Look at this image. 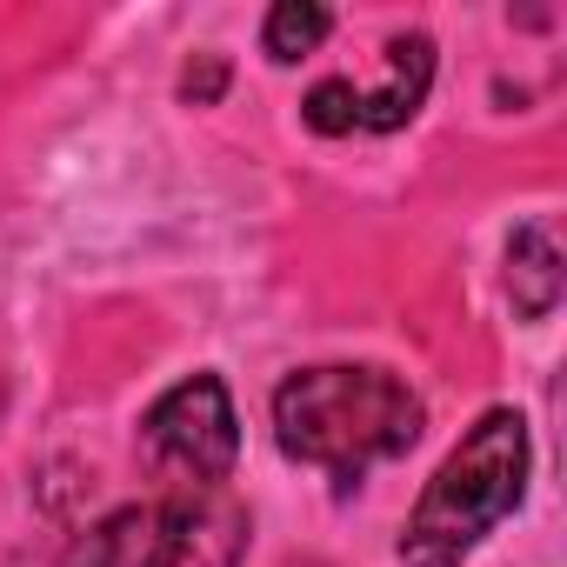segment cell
<instances>
[{"label": "cell", "mask_w": 567, "mask_h": 567, "mask_svg": "<svg viewBox=\"0 0 567 567\" xmlns=\"http://www.w3.org/2000/svg\"><path fill=\"white\" fill-rule=\"evenodd\" d=\"M427 408L388 368H301L274 388V441L288 461L328 467L354 487L374 461H394L421 441Z\"/></svg>", "instance_id": "6da1fadb"}, {"label": "cell", "mask_w": 567, "mask_h": 567, "mask_svg": "<svg viewBox=\"0 0 567 567\" xmlns=\"http://www.w3.org/2000/svg\"><path fill=\"white\" fill-rule=\"evenodd\" d=\"M520 487H527V421L514 408H487L414 501L401 534V567H461L474 540L520 507Z\"/></svg>", "instance_id": "7a4b0ae2"}, {"label": "cell", "mask_w": 567, "mask_h": 567, "mask_svg": "<svg viewBox=\"0 0 567 567\" xmlns=\"http://www.w3.org/2000/svg\"><path fill=\"white\" fill-rule=\"evenodd\" d=\"M247 547V507L220 487H174L121 507L68 547V567H234Z\"/></svg>", "instance_id": "3957f363"}, {"label": "cell", "mask_w": 567, "mask_h": 567, "mask_svg": "<svg viewBox=\"0 0 567 567\" xmlns=\"http://www.w3.org/2000/svg\"><path fill=\"white\" fill-rule=\"evenodd\" d=\"M141 447L154 461L161 481L174 487H220L234 454H240V421H234V401L214 374H194L181 388H167L147 421H141Z\"/></svg>", "instance_id": "277c9868"}, {"label": "cell", "mask_w": 567, "mask_h": 567, "mask_svg": "<svg viewBox=\"0 0 567 567\" xmlns=\"http://www.w3.org/2000/svg\"><path fill=\"white\" fill-rule=\"evenodd\" d=\"M427 81H434V41L427 34H394L388 54H381V81L374 87H354L361 101V127L368 134H394L421 114L427 101Z\"/></svg>", "instance_id": "5b68a950"}, {"label": "cell", "mask_w": 567, "mask_h": 567, "mask_svg": "<svg viewBox=\"0 0 567 567\" xmlns=\"http://www.w3.org/2000/svg\"><path fill=\"white\" fill-rule=\"evenodd\" d=\"M560 288H567V267H560L554 220H520L514 240H507V295H514V315L520 321H547L560 308Z\"/></svg>", "instance_id": "8992f818"}, {"label": "cell", "mask_w": 567, "mask_h": 567, "mask_svg": "<svg viewBox=\"0 0 567 567\" xmlns=\"http://www.w3.org/2000/svg\"><path fill=\"white\" fill-rule=\"evenodd\" d=\"M328 28H334V14L321 8V0H280V8L267 14V28H260V48H267V61H301V54H315L321 41H328Z\"/></svg>", "instance_id": "52a82bcc"}, {"label": "cell", "mask_w": 567, "mask_h": 567, "mask_svg": "<svg viewBox=\"0 0 567 567\" xmlns=\"http://www.w3.org/2000/svg\"><path fill=\"white\" fill-rule=\"evenodd\" d=\"M301 121H308L315 134H354V127H361L354 81H321V87H308V101H301Z\"/></svg>", "instance_id": "ba28073f"}, {"label": "cell", "mask_w": 567, "mask_h": 567, "mask_svg": "<svg viewBox=\"0 0 567 567\" xmlns=\"http://www.w3.org/2000/svg\"><path fill=\"white\" fill-rule=\"evenodd\" d=\"M220 87H227V68H220V54H200V68H187V81H181V94H187L194 107L220 101Z\"/></svg>", "instance_id": "9c48e42d"}]
</instances>
